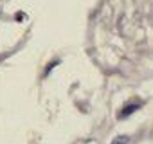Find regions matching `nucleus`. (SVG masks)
I'll return each mask as SVG.
<instances>
[{"label": "nucleus", "mask_w": 153, "mask_h": 144, "mask_svg": "<svg viewBox=\"0 0 153 144\" xmlns=\"http://www.w3.org/2000/svg\"><path fill=\"white\" fill-rule=\"evenodd\" d=\"M56 65H59V59H54L52 63H49V65H47V68H45V76H49V72H51Z\"/></svg>", "instance_id": "nucleus-3"}, {"label": "nucleus", "mask_w": 153, "mask_h": 144, "mask_svg": "<svg viewBox=\"0 0 153 144\" xmlns=\"http://www.w3.org/2000/svg\"><path fill=\"white\" fill-rule=\"evenodd\" d=\"M128 142H130V137L128 135H117L112 140V144H128Z\"/></svg>", "instance_id": "nucleus-2"}, {"label": "nucleus", "mask_w": 153, "mask_h": 144, "mask_svg": "<svg viewBox=\"0 0 153 144\" xmlns=\"http://www.w3.org/2000/svg\"><path fill=\"white\" fill-rule=\"evenodd\" d=\"M140 106H142V101H133V103H128L126 106H123V108H121V112L117 114V119H121V121H123V119L130 117V115H131L135 110H139Z\"/></svg>", "instance_id": "nucleus-1"}, {"label": "nucleus", "mask_w": 153, "mask_h": 144, "mask_svg": "<svg viewBox=\"0 0 153 144\" xmlns=\"http://www.w3.org/2000/svg\"><path fill=\"white\" fill-rule=\"evenodd\" d=\"M24 18H25L24 13H16V20H24Z\"/></svg>", "instance_id": "nucleus-4"}]
</instances>
